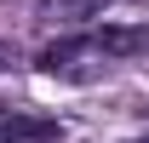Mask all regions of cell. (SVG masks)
<instances>
[{
	"mask_svg": "<svg viewBox=\"0 0 149 143\" xmlns=\"http://www.w3.org/2000/svg\"><path fill=\"white\" fill-rule=\"evenodd\" d=\"M35 63H40V74H52V80H92V74L109 69V52L97 46V35H74V40H52Z\"/></svg>",
	"mask_w": 149,
	"mask_h": 143,
	"instance_id": "cell-1",
	"label": "cell"
},
{
	"mask_svg": "<svg viewBox=\"0 0 149 143\" xmlns=\"http://www.w3.org/2000/svg\"><path fill=\"white\" fill-rule=\"evenodd\" d=\"M57 137V120L46 115H0V143H46Z\"/></svg>",
	"mask_w": 149,
	"mask_h": 143,
	"instance_id": "cell-2",
	"label": "cell"
},
{
	"mask_svg": "<svg viewBox=\"0 0 149 143\" xmlns=\"http://www.w3.org/2000/svg\"><path fill=\"white\" fill-rule=\"evenodd\" d=\"M97 46L109 52V63H120V57H143L149 52V29H92Z\"/></svg>",
	"mask_w": 149,
	"mask_h": 143,
	"instance_id": "cell-3",
	"label": "cell"
},
{
	"mask_svg": "<svg viewBox=\"0 0 149 143\" xmlns=\"http://www.w3.org/2000/svg\"><path fill=\"white\" fill-rule=\"evenodd\" d=\"M109 0H40V17H52V23H86L97 17Z\"/></svg>",
	"mask_w": 149,
	"mask_h": 143,
	"instance_id": "cell-4",
	"label": "cell"
},
{
	"mask_svg": "<svg viewBox=\"0 0 149 143\" xmlns=\"http://www.w3.org/2000/svg\"><path fill=\"white\" fill-rule=\"evenodd\" d=\"M17 63H23L17 46H12V40H0V74H6V69H17Z\"/></svg>",
	"mask_w": 149,
	"mask_h": 143,
	"instance_id": "cell-5",
	"label": "cell"
},
{
	"mask_svg": "<svg viewBox=\"0 0 149 143\" xmlns=\"http://www.w3.org/2000/svg\"><path fill=\"white\" fill-rule=\"evenodd\" d=\"M126 143H149V137H126Z\"/></svg>",
	"mask_w": 149,
	"mask_h": 143,
	"instance_id": "cell-6",
	"label": "cell"
}]
</instances>
